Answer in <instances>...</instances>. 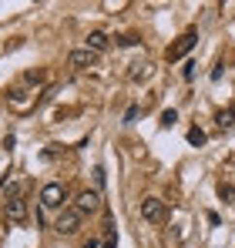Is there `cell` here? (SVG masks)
I'll list each match as a JSON object with an SVG mask.
<instances>
[{
	"mask_svg": "<svg viewBox=\"0 0 235 248\" xmlns=\"http://www.w3.org/2000/svg\"><path fill=\"white\" fill-rule=\"evenodd\" d=\"M138 211H141V218H145L148 225H161V221L168 218V208H165V202H161V198H151V195H148V198L138 205Z\"/></svg>",
	"mask_w": 235,
	"mask_h": 248,
	"instance_id": "obj_1",
	"label": "cell"
},
{
	"mask_svg": "<svg viewBox=\"0 0 235 248\" xmlns=\"http://www.w3.org/2000/svg\"><path fill=\"white\" fill-rule=\"evenodd\" d=\"M195 44H198V34H195V31H188V34H182L178 41L168 47V54H165V57H168V61H182L185 54H192V50H195Z\"/></svg>",
	"mask_w": 235,
	"mask_h": 248,
	"instance_id": "obj_2",
	"label": "cell"
},
{
	"mask_svg": "<svg viewBox=\"0 0 235 248\" xmlns=\"http://www.w3.org/2000/svg\"><path fill=\"white\" fill-rule=\"evenodd\" d=\"M40 205L44 208H61L64 205V185H57V181L44 185V188H40Z\"/></svg>",
	"mask_w": 235,
	"mask_h": 248,
	"instance_id": "obj_3",
	"label": "cell"
},
{
	"mask_svg": "<svg viewBox=\"0 0 235 248\" xmlns=\"http://www.w3.org/2000/svg\"><path fill=\"white\" fill-rule=\"evenodd\" d=\"M34 104H37V94H34V91H27V87L10 91V108H14V111H20V114H24V111H31Z\"/></svg>",
	"mask_w": 235,
	"mask_h": 248,
	"instance_id": "obj_4",
	"label": "cell"
},
{
	"mask_svg": "<svg viewBox=\"0 0 235 248\" xmlns=\"http://www.w3.org/2000/svg\"><path fill=\"white\" fill-rule=\"evenodd\" d=\"M78 228H81V211H78V208L61 211V218H57V232H61V235H74Z\"/></svg>",
	"mask_w": 235,
	"mask_h": 248,
	"instance_id": "obj_5",
	"label": "cell"
},
{
	"mask_svg": "<svg viewBox=\"0 0 235 248\" xmlns=\"http://www.w3.org/2000/svg\"><path fill=\"white\" fill-rule=\"evenodd\" d=\"M98 64V54L94 50H87V47H81V50H71V67H78V71H87V67H94Z\"/></svg>",
	"mask_w": 235,
	"mask_h": 248,
	"instance_id": "obj_6",
	"label": "cell"
},
{
	"mask_svg": "<svg viewBox=\"0 0 235 248\" xmlns=\"http://www.w3.org/2000/svg\"><path fill=\"white\" fill-rule=\"evenodd\" d=\"M98 208H101V195H98V191H81V198H78V211L81 215L98 211Z\"/></svg>",
	"mask_w": 235,
	"mask_h": 248,
	"instance_id": "obj_7",
	"label": "cell"
},
{
	"mask_svg": "<svg viewBox=\"0 0 235 248\" xmlns=\"http://www.w3.org/2000/svg\"><path fill=\"white\" fill-rule=\"evenodd\" d=\"M7 218H10V221H24V218H27V205H24L20 198H10V202H7Z\"/></svg>",
	"mask_w": 235,
	"mask_h": 248,
	"instance_id": "obj_8",
	"label": "cell"
},
{
	"mask_svg": "<svg viewBox=\"0 0 235 248\" xmlns=\"http://www.w3.org/2000/svg\"><path fill=\"white\" fill-rule=\"evenodd\" d=\"M108 44H111V41H108L104 31H91V34H87V50H94V54H101Z\"/></svg>",
	"mask_w": 235,
	"mask_h": 248,
	"instance_id": "obj_9",
	"label": "cell"
},
{
	"mask_svg": "<svg viewBox=\"0 0 235 248\" xmlns=\"http://www.w3.org/2000/svg\"><path fill=\"white\" fill-rule=\"evenodd\" d=\"M215 121H218V127H222V131H225V127H235V108L218 111V114H215Z\"/></svg>",
	"mask_w": 235,
	"mask_h": 248,
	"instance_id": "obj_10",
	"label": "cell"
},
{
	"mask_svg": "<svg viewBox=\"0 0 235 248\" xmlns=\"http://www.w3.org/2000/svg\"><path fill=\"white\" fill-rule=\"evenodd\" d=\"M205 141H208V134H205L201 127H192V131H188V144H195V148H201Z\"/></svg>",
	"mask_w": 235,
	"mask_h": 248,
	"instance_id": "obj_11",
	"label": "cell"
},
{
	"mask_svg": "<svg viewBox=\"0 0 235 248\" xmlns=\"http://www.w3.org/2000/svg\"><path fill=\"white\" fill-rule=\"evenodd\" d=\"M218 198L229 202V205H235V185H225V181H222V185H218Z\"/></svg>",
	"mask_w": 235,
	"mask_h": 248,
	"instance_id": "obj_12",
	"label": "cell"
},
{
	"mask_svg": "<svg viewBox=\"0 0 235 248\" xmlns=\"http://www.w3.org/2000/svg\"><path fill=\"white\" fill-rule=\"evenodd\" d=\"M115 41H118V47H138V44H141L138 34H121V37H115Z\"/></svg>",
	"mask_w": 235,
	"mask_h": 248,
	"instance_id": "obj_13",
	"label": "cell"
},
{
	"mask_svg": "<svg viewBox=\"0 0 235 248\" xmlns=\"http://www.w3.org/2000/svg\"><path fill=\"white\" fill-rule=\"evenodd\" d=\"M131 78H134V81H141V78H148V64H134V71H131Z\"/></svg>",
	"mask_w": 235,
	"mask_h": 248,
	"instance_id": "obj_14",
	"label": "cell"
},
{
	"mask_svg": "<svg viewBox=\"0 0 235 248\" xmlns=\"http://www.w3.org/2000/svg\"><path fill=\"white\" fill-rule=\"evenodd\" d=\"M175 121H178V111H165V114H161V124H165V127H171Z\"/></svg>",
	"mask_w": 235,
	"mask_h": 248,
	"instance_id": "obj_15",
	"label": "cell"
},
{
	"mask_svg": "<svg viewBox=\"0 0 235 248\" xmlns=\"http://www.w3.org/2000/svg\"><path fill=\"white\" fill-rule=\"evenodd\" d=\"M94 181H98V188H104V181H108V174H104V168H101V165L94 168Z\"/></svg>",
	"mask_w": 235,
	"mask_h": 248,
	"instance_id": "obj_16",
	"label": "cell"
},
{
	"mask_svg": "<svg viewBox=\"0 0 235 248\" xmlns=\"http://www.w3.org/2000/svg\"><path fill=\"white\" fill-rule=\"evenodd\" d=\"M138 121V108H128V114H124V124H134Z\"/></svg>",
	"mask_w": 235,
	"mask_h": 248,
	"instance_id": "obj_17",
	"label": "cell"
},
{
	"mask_svg": "<svg viewBox=\"0 0 235 248\" xmlns=\"http://www.w3.org/2000/svg\"><path fill=\"white\" fill-rule=\"evenodd\" d=\"M182 78H185V81H192V78H195V64H185V71H182Z\"/></svg>",
	"mask_w": 235,
	"mask_h": 248,
	"instance_id": "obj_18",
	"label": "cell"
},
{
	"mask_svg": "<svg viewBox=\"0 0 235 248\" xmlns=\"http://www.w3.org/2000/svg\"><path fill=\"white\" fill-rule=\"evenodd\" d=\"M101 248H118V242H115V238H108V242H104Z\"/></svg>",
	"mask_w": 235,
	"mask_h": 248,
	"instance_id": "obj_19",
	"label": "cell"
},
{
	"mask_svg": "<svg viewBox=\"0 0 235 248\" xmlns=\"http://www.w3.org/2000/svg\"><path fill=\"white\" fill-rule=\"evenodd\" d=\"M84 248H101V245H98V242H94V238H91V242H84Z\"/></svg>",
	"mask_w": 235,
	"mask_h": 248,
	"instance_id": "obj_20",
	"label": "cell"
}]
</instances>
